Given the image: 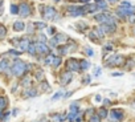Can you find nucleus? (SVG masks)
I'll use <instances>...</instances> for the list:
<instances>
[{
	"label": "nucleus",
	"mask_w": 135,
	"mask_h": 122,
	"mask_svg": "<svg viewBox=\"0 0 135 122\" xmlns=\"http://www.w3.org/2000/svg\"><path fill=\"white\" fill-rule=\"evenodd\" d=\"M101 100H102V98H101V96H99V94H97V96H95V101H97V102H99Z\"/></svg>",
	"instance_id": "49"
},
{
	"label": "nucleus",
	"mask_w": 135,
	"mask_h": 122,
	"mask_svg": "<svg viewBox=\"0 0 135 122\" xmlns=\"http://www.w3.org/2000/svg\"><path fill=\"white\" fill-rule=\"evenodd\" d=\"M97 7H98V9H107V2L101 0V2H98V4H97Z\"/></svg>",
	"instance_id": "22"
},
{
	"label": "nucleus",
	"mask_w": 135,
	"mask_h": 122,
	"mask_svg": "<svg viewBox=\"0 0 135 122\" xmlns=\"http://www.w3.org/2000/svg\"><path fill=\"white\" fill-rule=\"evenodd\" d=\"M86 53L89 54V56H91V54H93V50H91L90 48H86Z\"/></svg>",
	"instance_id": "46"
},
{
	"label": "nucleus",
	"mask_w": 135,
	"mask_h": 122,
	"mask_svg": "<svg viewBox=\"0 0 135 122\" xmlns=\"http://www.w3.org/2000/svg\"><path fill=\"white\" fill-rule=\"evenodd\" d=\"M95 2H97V3H98V2H101V0H95Z\"/></svg>",
	"instance_id": "57"
},
{
	"label": "nucleus",
	"mask_w": 135,
	"mask_h": 122,
	"mask_svg": "<svg viewBox=\"0 0 135 122\" xmlns=\"http://www.w3.org/2000/svg\"><path fill=\"white\" fill-rule=\"evenodd\" d=\"M94 32H95V33H97V36H98L99 39H101V37H103V36H105V32H103V31L101 29V27H98V28H95V29H94Z\"/></svg>",
	"instance_id": "24"
},
{
	"label": "nucleus",
	"mask_w": 135,
	"mask_h": 122,
	"mask_svg": "<svg viewBox=\"0 0 135 122\" xmlns=\"http://www.w3.org/2000/svg\"><path fill=\"white\" fill-rule=\"evenodd\" d=\"M8 67H9V63H8V60H7V58L2 60V61H0V73H2V72H4V70H7V69H9Z\"/></svg>",
	"instance_id": "14"
},
{
	"label": "nucleus",
	"mask_w": 135,
	"mask_h": 122,
	"mask_svg": "<svg viewBox=\"0 0 135 122\" xmlns=\"http://www.w3.org/2000/svg\"><path fill=\"white\" fill-rule=\"evenodd\" d=\"M36 96H37V90L33 88L28 89V90L24 93V97H36Z\"/></svg>",
	"instance_id": "17"
},
{
	"label": "nucleus",
	"mask_w": 135,
	"mask_h": 122,
	"mask_svg": "<svg viewBox=\"0 0 135 122\" xmlns=\"http://www.w3.org/2000/svg\"><path fill=\"white\" fill-rule=\"evenodd\" d=\"M6 35H7V29L4 28V25L0 24V37H4Z\"/></svg>",
	"instance_id": "32"
},
{
	"label": "nucleus",
	"mask_w": 135,
	"mask_h": 122,
	"mask_svg": "<svg viewBox=\"0 0 135 122\" xmlns=\"http://www.w3.org/2000/svg\"><path fill=\"white\" fill-rule=\"evenodd\" d=\"M98 7H97V4H86L85 6V11L86 13H90V12H95Z\"/></svg>",
	"instance_id": "15"
},
{
	"label": "nucleus",
	"mask_w": 135,
	"mask_h": 122,
	"mask_svg": "<svg viewBox=\"0 0 135 122\" xmlns=\"http://www.w3.org/2000/svg\"><path fill=\"white\" fill-rule=\"evenodd\" d=\"M54 2H58V0H54Z\"/></svg>",
	"instance_id": "58"
},
{
	"label": "nucleus",
	"mask_w": 135,
	"mask_h": 122,
	"mask_svg": "<svg viewBox=\"0 0 135 122\" xmlns=\"http://www.w3.org/2000/svg\"><path fill=\"white\" fill-rule=\"evenodd\" d=\"M98 115L101 118H106V117H107V109H106V107H101L98 110Z\"/></svg>",
	"instance_id": "20"
},
{
	"label": "nucleus",
	"mask_w": 135,
	"mask_h": 122,
	"mask_svg": "<svg viewBox=\"0 0 135 122\" xmlns=\"http://www.w3.org/2000/svg\"><path fill=\"white\" fill-rule=\"evenodd\" d=\"M13 29H15L16 32H21V31H24V29H25L24 23H23V21H16L15 24H13Z\"/></svg>",
	"instance_id": "13"
},
{
	"label": "nucleus",
	"mask_w": 135,
	"mask_h": 122,
	"mask_svg": "<svg viewBox=\"0 0 135 122\" xmlns=\"http://www.w3.org/2000/svg\"><path fill=\"white\" fill-rule=\"evenodd\" d=\"M43 11V16L45 20H54L56 16H57V12L53 7H49V6H45V7H41L40 8Z\"/></svg>",
	"instance_id": "2"
},
{
	"label": "nucleus",
	"mask_w": 135,
	"mask_h": 122,
	"mask_svg": "<svg viewBox=\"0 0 135 122\" xmlns=\"http://www.w3.org/2000/svg\"><path fill=\"white\" fill-rule=\"evenodd\" d=\"M33 31H35L33 24H29V25H28V33H33Z\"/></svg>",
	"instance_id": "40"
},
{
	"label": "nucleus",
	"mask_w": 135,
	"mask_h": 122,
	"mask_svg": "<svg viewBox=\"0 0 135 122\" xmlns=\"http://www.w3.org/2000/svg\"><path fill=\"white\" fill-rule=\"evenodd\" d=\"M7 106V98L6 97H0V109H4Z\"/></svg>",
	"instance_id": "27"
},
{
	"label": "nucleus",
	"mask_w": 135,
	"mask_h": 122,
	"mask_svg": "<svg viewBox=\"0 0 135 122\" xmlns=\"http://www.w3.org/2000/svg\"><path fill=\"white\" fill-rule=\"evenodd\" d=\"M62 96H64V92H62V90H60V92H57V93H56V94L52 97V101L58 100V98H60V97H62Z\"/></svg>",
	"instance_id": "29"
},
{
	"label": "nucleus",
	"mask_w": 135,
	"mask_h": 122,
	"mask_svg": "<svg viewBox=\"0 0 135 122\" xmlns=\"http://www.w3.org/2000/svg\"><path fill=\"white\" fill-rule=\"evenodd\" d=\"M132 11H134V8H123V7H119L117 9V15L120 19H124V17H127V15H128L130 12H132Z\"/></svg>",
	"instance_id": "9"
},
{
	"label": "nucleus",
	"mask_w": 135,
	"mask_h": 122,
	"mask_svg": "<svg viewBox=\"0 0 135 122\" xmlns=\"http://www.w3.org/2000/svg\"><path fill=\"white\" fill-rule=\"evenodd\" d=\"M70 110L72 111H78V104H72L70 105Z\"/></svg>",
	"instance_id": "38"
},
{
	"label": "nucleus",
	"mask_w": 135,
	"mask_h": 122,
	"mask_svg": "<svg viewBox=\"0 0 135 122\" xmlns=\"http://www.w3.org/2000/svg\"><path fill=\"white\" fill-rule=\"evenodd\" d=\"M19 13H20L21 17H28L31 13V7L28 6L27 3H21L20 6H19Z\"/></svg>",
	"instance_id": "6"
},
{
	"label": "nucleus",
	"mask_w": 135,
	"mask_h": 122,
	"mask_svg": "<svg viewBox=\"0 0 135 122\" xmlns=\"http://www.w3.org/2000/svg\"><path fill=\"white\" fill-rule=\"evenodd\" d=\"M89 82H90V76H86V78H85V81H83V84L86 85V84H89Z\"/></svg>",
	"instance_id": "45"
},
{
	"label": "nucleus",
	"mask_w": 135,
	"mask_h": 122,
	"mask_svg": "<svg viewBox=\"0 0 135 122\" xmlns=\"http://www.w3.org/2000/svg\"><path fill=\"white\" fill-rule=\"evenodd\" d=\"M134 33H135V31H134Z\"/></svg>",
	"instance_id": "60"
},
{
	"label": "nucleus",
	"mask_w": 135,
	"mask_h": 122,
	"mask_svg": "<svg viewBox=\"0 0 135 122\" xmlns=\"http://www.w3.org/2000/svg\"><path fill=\"white\" fill-rule=\"evenodd\" d=\"M36 80H37V81H40V82L44 80V73L41 72V70H39V72H36Z\"/></svg>",
	"instance_id": "26"
},
{
	"label": "nucleus",
	"mask_w": 135,
	"mask_h": 122,
	"mask_svg": "<svg viewBox=\"0 0 135 122\" xmlns=\"http://www.w3.org/2000/svg\"><path fill=\"white\" fill-rule=\"evenodd\" d=\"M99 74H101V69L97 68V70H95V76H99Z\"/></svg>",
	"instance_id": "50"
},
{
	"label": "nucleus",
	"mask_w": 135,
	"mask_h": 122,
	"mask_svg": "<svg viewBox=\"0 0 135 122\" xmlns=\"http://www.w3.org/2000/svg\"><path fill=\"white\" fill-rule=\"evenodd\" d=\"M76 114H77V111H72V113L69 114V117H68V121H69V122H73V121H74V117H76Z\"/></svg>",
	"instance_id": "34"
},
{
	"label": "nucleus",
	"mask_w": 135,
	"mask_h": 122,
	"mask_svg": "<svg viewBox=\"0 0 135 122\" xmlns=\"http://www.w3.org/2000/svg\"><path fill=\"white\" fill-rule=\"evenodd\" d=\"M127 20H128L130 24H135V13L134 12H130L127 15Z\"/></svg>",
	"instance_id": "23"
},
{
	"label": "nucleus",
	"mask_w": 135,
	"mask_h": 122,
	"mask_svg": "<svg viewBox=\"0 0 135 122\" xmlns=\"http://www.w3.org/2000/svg\"><path fill=\"white\" fill-rule=\"evenodd\" d=\"M35 25H36L37 28H40V29H43V28H46V24H45V23H41V21L35 23Z\"/></svg>",
	"instance_id": "33"
},
{
	"label": "nucleus",
	"mask_w": 135,
	"mask_h": 122,
	"mask_svg": "<svg viewBox=\"0 0 135 122\" xmlns=\"http://www.w3.org/2000/svg\"><path fill=\"white\" fill-rule=\"evenodd\" d=\"M120 7H123V8H132L131 4H130L128 2H123L122 4H120Z\"/></svg>",
	"instance_id": "37"
},
{
	"label": "nucleus",
	"mask_w": 135,
	"mask_h": 122,
	"mask_svg": "<svg viewBox=\"0 0 135 122\" xmlns=\"http://www.w3.org/2000/svg\"><path fill=\"white\" fill-rule=\"evenodd\" d=\"M11 12L13 13V15L19 13V7H17V6H11Z\"/></svg>",
	"instance_id": "36"
},
{
	"label": "nucleus",
	"mask_w": 135,
	"mask_h": 122,
	"mask_svg": "<svg viewBox=\"0 0 135 122\" xmlns=\"http://www.w3.org/2000/svg\"><path fill=\"white\" fill-rule=\"evenodd\" d=\"M49 44H50V46H56V45H58V44H57V41H56V39H54V37H52V39H50Z\"/></svg>",
	"instance_id": "39"
},
{
	"label": "nucleus",
	"mask_w": 135,
	"mask_h": 122,
	"mask_svg": "<svg viewBox=\"0 0 135 122\" xmlns=\"http://www.w3.org/2000/svg\"><path fill=\"white\" fill-rule=\"evenodd\" d=\"M134 106H135V102H134Z\"/></svg>",
	"instance_id": "59"
},
{
	"label": "nucleus",
	"mask_w": 135,
	"mask_h": 122,
	"mask_svg": "<svg viewBox=\"0 0 135 122\" xmlns=\"http://www.w3.org/2000/svg\"><path fill=\"white\" fill-rule=\"evenodd\" d=\"M61 61H62V58L61 57H54V60H53V63H52V65L54 68H57L60 64H61Z\"/></svg>",
	"instance_id": "25"
},
{
	"label": "nucleus",
	"mask_w": 135,
	"mask_h": 122,
	"mask_svg": "<svg viewBox=\"0 0 135 122\" xmlns=\"http://www.w3.org/2000/svg\"><path fill=\"white\" fill-rule=\"evenodd\" d=\"M109 2H111V3H115V2H118V0H109Z\"/></svg>",
	"instance_id": "55"
},
{
	"label": "nucleus",
	"mask_w": 135,
	"mask_h": 122,
	"mask_svg": "<svg viewBox=\"0 0 135 122\" xmlns=\"http://www.w3.org/2000/svg\"><path fill=\"white\" fill-rule=\"evenodd\" d=\"M103 104H105V106H109V105H110V101H109V100H105Z\"/></svg>",
	"instance_id": "52"
},
{
	"label": "nucleus",
	"mask_w": 135,
	"mask_h": 122,
	"mask_svg": "<svg viewBox=\"0 0 135 122\" xmlns=\"http://www.w3.org/2000/svg\"><path fill=\"white\" fill-rule=\"evenodd\" d=\"M60 53H61V54H66V53H68L66 46H62V48H60Z\"/></svg>",
	"instance_id": "42"
},
{
	"label": "nucleus",
	"mask_w": 135,
	"mask_h": 122,
	"mask_svg": "<svg viewBox=\"0 0 135 122\" xmlns=\"http://www.w3.org/2000/svg\"><path fill=\"white\" fill-rule=\"evenodd\" d=\"M39 122H48V119H46V118H43V119H40Z\"/></svg>",
	"instance_id": "53"
},
{
	"label": "nucleus",
	"mask_w": 135,
	"mask_h": 122,
	"mask_svg": "<svg viewBox=\"0 0 135 122\" xmlns=\"http://www.w3.org/2000/svg\"><path fill=\"white\" fill-rule=\"evenodd\" d=\"M73 80V74H72V72H69V70H66V72H64L62 74H61V80H60V82H61V85H68L69 82H70Z\"/></svg>",
	"instance_id": "7"
},
{
	"label": "nucleus",
	"mask_w": 135,
	"mask_h": 122,
	"mask_svg": "<svg viewBox=\"0 0 135 122\" xmlns=\"http://www.w3.org/2000/svg\"><path fill=\"white\" fill-rule=\"evenodd\" d=\"M27 50H28V52H29L32 56H35V54H36V45H35V43H29Z\"/></svg>",
	"instance_id": "18"
},
{
	"label": "nucleus",
	"mask_w": 135,
	"mask_h": 122,
	"mask_svg": "<svg viewBox=\"0 0 135 122\" xmlns=\"http://www.w3.org/2000/svg\"><path fill=\"white\" fill-rule=\"evenodd\" d=\"M36 53H40V54H48L50 52V48H48V46L45 45V43H41V41H39V43H36Z\"/></svg>",
	"instance_id": "5"
},
{
	"label": "nucleus",
	"mask_w": 135,
	"mask_h": 122,
	"mask_svg": "<svg viewBox=\"0 0 135 122\" xmlns=\"http://www.w3.org/2000/svg\"><path fill=\"white\" fill-rule=\"evenodd\" d=\"M89 39H90L91 41H94V43H98V41H99V40H98V36H97V33H95L94 31L89 33Z\"/></svg>",
	"instance_id": "21"
},
{
	"label": "nucleus",
	"mask_w": 135,
	"mask_h": 122,
	"mask_svg": "<svg viewBox=\"0 0 135 122\" xmlns=\"http://www.w3.org/2000/svg\"><path fill=\"white\" fill-rule=\"evenodd\" d=\"M9 53L11 54H15V56H20V53H21V50L19 52V50H15V49H11L9 50Z\"/></svg>",
	"instance_id": "41"
},
{
	"label": "nucleus",
	"mask_w": 135,
	"mask_h": 122,
	"mask_svg": "<svg viewBox=\"0 0 135 122\" xmlns=\"http://www.w3.org/2000/svg\"><path fill=\"white\" fill-rule=\"evenodd\" d=\"M80 2H81V3H87L89 0H80Z\"/></svg>",
	"instance_id": "54"
},
{
	"label": "nucleus",
	"mask_w": 135,
	"mask_h": 122,
	"mask_svg": "<svg viewBox=\"0 0 135 122\" xmlns=\"http://www.w3.org/2000/svg\"><path fill=\"white\" fill-rule=\"evenodd\" d=\"M40 41H41V43H45V41H46L45 35H41V36H40Z\"/></svg>",
	"instance_id": "44"
},
{
	"label": "nucleus",
	"mask_w": 135,
	"mask_h": 122,
	"mask_svg": "<svg viewBox=\"0 0 135 122\" xmlns=\"http://www.w3.org/2000/svg\"><path fill=\"white\" fill-rule=\"evenodd\" d=\"M28 45H29V40H28V39H23V40H20V43H19L17 46L20 48V50H27Z\"/></svg>",
	"instance_id": "11"
},
{
	"label": "nucleus",
	"mask_w": 135,
	"mask_h": 122,
	"mask_svg": "<svg viewBox=\"0 0 135 122\" xmlns=\"http://www.w3.org/2000/svg\"><path fill=\"white\" fill-rule=\"evenodd\" d=\"M111 119L113 121H117V122H119V121H122L123 119V111L122 110H119V109H114V110H111Z\"/></svg>",
	"instance_id": "8"
},
{
	"label": "nucleus",
	"mask_w": 135,
	"mask_h": 122,
	"mask_svg": "<svg viewBox=\"0 0 135 122\" xmlns=\"http://www.w3.org/2000/svg\"><path fill=\"white\" fill-rule=\"evenodd\" d=\"M53 60H54V56H53V54H49L48 57H46V60H45V63L48 64V65H52V63H53Z\"/></svg>",
	"instance_id": "31"
},
{
	"label": "nucleus",
	"mask_w": 135,
	"mask_h": 122,
	"mask_svg": "<svg viewBox=\"0 0 135 122\" xmlns=\"http://www.w3.org/2000/svg\"><path fill=\"white\" fill-rule=\"evenodd\" d=\"M124 64V58L123 56H113V57H110L107 61H106V65H111V67H120V65Z\"/></svg>",
	"instance_id": "3"
},
{
	"label": "nucleus",
	"mask_w": 135,
	"mask_h": 122,
	"mask_svg": "<svg viewBox=\"0 0 135 122\" xmlns=\"http://www.w3.org/2000/svg\"><path fill=\"white\" fill-rule=\"evenodd\" d=\"M21 84H23V86H29V85H31V80L28 78V77H25L24 80H23Z\"/></svg>",
	"instance_id": "35"
},
{
	"label": "nucleus",
	"mask_w": 135,
	"mask_h": 122,
	"mask_svg": "<svg viewBox=\"0 0 135 122\" xmlns=\"http://www.w3.org/2000/svg\"><path fill=\"white\" fill-rule=\"evenodd\" d=\"M64 119H65V114H53L52 115L53 122H64Z\"/></svg>",
	"instance_id": "16"
},
{
	"label": "nucleus",
	"mask_w": 135,
	"mask_h": 122,
	"mask_svg": "<svg viewBox=\"0 0 135 122\" xmlns=\"http://www.w3.org/2000/svg\"><path fill=\"white\" fill-rule=\"evenodd\" d=\"M48 31H49V33H50V35H53V33H54V28H49Z\"/></svg>",
	"instance_id": "51"
},
{
	"label": "nucleus",
	"mask_w": 135,
	"mask_h": 122,
	"mask_svg": "<svg viewBox=\"0 0 135 122\" xmlns=\"http://www.w3.org/2000/svg\"><path fill=\"white\" fill-rule=\"evenodd\" d=\"M105 48H106V50H111L113 49V44H106Z\"/></svg>",
	"instance_id": "43"
},
{
	"label": "nucleus",
	"mask_w": 135,
	"mask_h": 122,
	"mask_svg": "<svg viewBox=\"0 0 135 122\" xmlns=\"http://www.w3.org/2000/svg\"><path fill=\"white\" fill-rule=\"evenodd\" d=\"M89 67H90V64H89V61H86V60H82L81 63H80V68H81V70L89 69Z\"/></svg>",
	"instance_id": "19"
},
{
	"label": "nucleus",
	"mask_w": 135,
	"mask_h": 122,
	"mask_svg": "<svg viewBox=\"0 0 135 122\" xmlns=\"http://www.w3.org/2000/svg\"><path fill=\"white\" fill-rule=\"evenodd\" d=\"M54 39H56V41H57V44H64V43H66V41H68L66 35H64V33H57Z\"/></svg>",
	"instance_id": "10"
},
{
	"label": "nucleus",
	"mask_w": 135,
	"mask_h": 122,
	"mask_svg": "<svg viewBox=\"0 0 135 122\" xmlns=\"http://www.w3.org/2000/svg\"><path fill=\"white\" fill-rule=\"evenodd\" d=\"M2 115H3V113H2V111H0V118H2Z\"/></svg>",
	"instance_id": "56"
},
{
	"label": "nucleus",
	"mask_w": 135,
	"mask_h": 122,
	"mask_svg": "<svg viewBox=\"0 0 135 122\" xmlns=\"http://www.w3.org/2000/svg\"><path fill=\"white\" fill-rule=\"evenodd\" d=\"M107 17H109V15H106V13H99V15L95 16V20L101 23V24H103V23L107 21Z\"/></svg>",
	"instance_id": "12"
},
{
	"label": "nucleus",
	"mask_w": 135,
	"mask_h": 122,
	"mask_svg": "<svg viewBox=\"0 0 135 122\" xmlns=\"http://www.w3.org/2000/svg\"><path fill=\"white\" fill-rule=\"evenodd\" d=\"M40 88L43 89L44 92H48V90H49V85H48V84H46V82L44 81V80L41 81V86H40Z\"/></svg>",
	"instance_id": "30"
},
{
	"label": "nucleus",
	"mask_w": 135,
	"mask_h": 122,
	"mask_svg": "<svg viewBox=\"0 0 135 122\" xmlns=\"http://www.w3.org/2000/svg\"><path fill=\"white\" fill-rule=\"evenodd\" d=\"M66 69L69 70V72H80V70H81L80 63H78L76 58L68 60V63H66Z\"/></svg>",
	"instance_id": "4"
},
{
	"label": "nucleus",
	"mask_w": 135,
	"mask_h": 122,
	"mask_svg": "<svg viewBox=\"0 0 135 122\" xmlns=\"http://www.w3.org/2000/svg\"><path fill=\"white\" fill-rule=\"evenodd\" d=\"M111 76L113 77H119V76H122V73H111Z\"/></svg>",
	"instance_id": "48"
},
{
	"label": "nucleus",
	"mask_w": 135,
	"mask_h": 122,
	"mask_svg": "<svg viewBox=\"0 0 135 122\" xmlns=\"http://www.w3.org/2000/svg\"><path fill=\"white\" fill-rule=\"evenodd\" d=\"M8 117H9V113H7L6 115L3 117V122H7V119H8Z\"/></svg>",
	"instance_id": "47"
},
{
	"label": "nucleus",
	"mask_w": 135,
	"mask_h": 122,
	"mask_svg": "<svg viewBox=\"0 0 135 122\" xmlns=\"http://www.w3.org/2000/svg\"><path fill=\"white\" fill-rule=\"evenodd\" d=\"M89 122H101V117H99L98 114H94V115H91V117H90Z\"/></svg>",
	"instance_id": "28"
},
{
	"label": "nucleus",
	"mask_w": 135,
	"mask_h": 122,
	"mask_svg": "<svg viewBox=\"0 0 135 122\" xmlns=\"http://www.w3.org/2000/svg\"><path fill=\"white\" fill-rule=\"evenodd\" d=\"M28 68H29V65H27L24 61L21 60H15V64H13V67L11 68L12 69V73L15 74L16 77H21L23 74H24Z\"/></svg>",
	"instance_id": "1"
}]
</instances>
